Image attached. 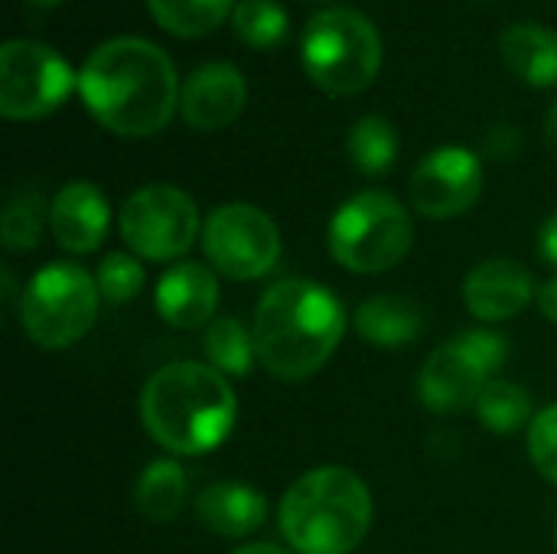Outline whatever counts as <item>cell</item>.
I'll list each match as a JSON object with an SVG mask.
<instances>
[{
  "label": "cell",
  "instance_id": "6da1fadb",
  "mask_svg": "<svg viewBox=\"0 0 557 554\" xmlns=\"http://www.w3.org/2000/svg\"><path fill=\"white\" fill-rule=\"evenodd\" d=\"M78 95L101 127L121 137H150L170 124L180 104V82L157 42L114 36L85 59Z\"/></svg>",
  "mask_w": 557,
  "mask_h": 554
},
{
  "label": "cell",
  "instance_id": "7a4b0ae2",
  "mask_svg": "<svg viewBox=\"0 0 557 554\" xmlns=\"http://www.w3.org/2000/svg\"><path fill=\"white\" fill-rule=\"evenodd\" d=\"M346 330V313L336 294L323 284L290 278L274 284L255 310V353L281 382L317 376L336 353Z\"/></svg>",
  "mask_w": 557,
  "mask_h": 554
},
{
  "label": "cell",
  "instance_id": "3957f363",
  "mask_svg": "<svg viewBox=\"0 0 557 554\" xmlns=\"http://www.w3.org/2000/svg\"><path fill=\"white\" fill-rule=\"evenodd\" d=\"M238 402L222 372L202 362H170L140 392L147 434L183 457L215 451L235 428Z\"/></svg>",
  "mask_w": 557,
  "mask_h": 554
},
{
  "label": "cell",
  "instance_id": "277c9868",
  "mask_svg": "<svg viewBox=\"0 0 557 554\" xmlns=\"http://www.w3.org/2000/svg\"><path fill=\"white\" fill-rule=\"evenodd\" d=\"M372 526V493L346 467L304 473L281 503V532L300 554H352Z\"/></svg>",
  "mask_w": 557,
  "mask_h": 554
},
{
  "label": "cell",
  "instance_id": "5b68a950",
  "mask_svg": "<svg viewBox=\"0 0 557 554\" xmlns=\"http://www.w3.org/2000/svg\"><path fill=\"white\" fill-rule=\"evenodd\" d=\"M300 56L310 82L326 95L369 88L382 65V39L369 16L349 7L320 10L304 26Z\"/></svg>",
  "mask_w": 557,
  "mask_h": 554
},
{
  "label": "cell",
  "instance_id": "8992f818",
  "mask_svg": "<svg viewBox=\"0 0 557 554\" xmlns=\"http://www.w3.org/2000/svg\"><path fill=\"white\" fill-rule=\"evenodd\" d=\"M411 212L382 189L346 199L330 222V255L352 274H382L411 251Z\"/></svg>",
  "mask_w": 557,
  "mask_h": 554
},
{
  "label": "cell",
  "instance_id": "52a82bcc",
  "mask_svg": "<svg viewBox=\"0 0 557 554\" xmlns=\"http://www.w3.org/2000/svg\"><path fill=\"white\" fill-rule=\"evenodd\" d=\"M98 300V284L85 268L55 261L29 278L20 297V323L39 349H65L95 327Z\"/></svg>",
  "mask_w": 557,
  "mask_h": 554
},
{
  "label": "cell",
  "instance_id": "ba28073f",
  "mask_svg": "<svg viewBox=\"0 0 557 554\" xmlns=\"http://www.w3.org/2000/svg\"><path fill=\"white\" fill-rule=\"evenodd\" d=\"M509 343L490 330H470L434 349L421 369L418 395L434 415H457L483 395L493 372L506 362Z\"/></svg>",
  "mask_w": 557,
  "mask_h": 554
},
{
  "label": "cell",
  "instance_id": "9c48e42d",
  "mask_svg": "<svg viewBox=\"0 0 557 554\" xmlns=\"http://www.w3.org/2000/svg\"><path fill=\"white\" fill-rule=\"evenodd\" d=\"M78 85L69 62L42 42L7 39L0 49V114L39 121L52 114Z\"/></svg>",
  "mask_w": 557,
  "mask_h": 554
},
{
  "label": "cell",
  "instance_id": "30bf717a",
  "mask_svg": "<svg viewBox=\"0 0 557 554\" xmlns=\"http://www.w3.org/2000/svg\"><path fill=\"white\" fill-rule=\"evenodd\" d=\"M117 225L134 255L147 261H173L193 248L199 235V209L189 193L153 183L124 199Z\"/></svg>",
  "mask_w": 557,
  "mask_h": 554
},
{
  "label": "cell",
  "instance_id": "8fae6325",
  "mask_svg": "<svg viewBox=\"0 0 557 554\" xmlns=\"http://www.w3.org/2000/svg\"><path fill=\"white\" fill-rule=\"evenodd\" d=\"M202 248L219 274L232 281H258L281 258V232L258 206L228 202L209 216Z\"/></svg>",
  "mask_w": 557,
  "mask_h": 554
},
{
  "label": "cell",
  "instance_id": "7c38bea8",
  "mask_svg": "<svg viewBox=\"0 0 557 554\" xmlns=\"http://www.w3.org/2000/svg\"><path fill=\"white\" fill-rule=\"evenodd\" d=\"M483 163L467 147H437L411 173V202L424 219H454L476 206Z\"/></svg>",
  "mask_w": 557,
  "mask_h": 554
},
{
  "label": "cell",
  "instance_id": "4fadbf2b",
  "mask_svg": "<svg viewBox=\"0 0 557 554\" xmlns=\"http://www.w3.org/2000/svg\"><path fill=\"white\" fill-rule=\"evenodd\" d=\"M248 101L245 75L232 62H206L189 72L180 91V108L189 127L222 131L238 121Z\"/></svg>",
  "mask_w": 557,
  "mask_h": 554
},
{
  "label": "cell",
  "instance_id": "5bb4252c",
  "mask_svg": "<svg viewBox=\"0 0 557 554\" xmlns=\"http://www.w3.org/2000/svg\"><path fill=\"white\" fill-rule=\"evenodd\" d=\"M532 274L509 258H493L476 264L463 281V304L483 323H503L522 313L535 297Z\"/></svg>",
  "mask_w": 557,
  "mask_h": 554
},
{
  "label": "cell",
  "instance_id": "9a60e30c",
  "mask_svg": "<svg viewBox=\"0 0 557 554\" xmlns=\"http://www.w3.org/2000/svg\"><path fill=\"white\" fill-rule=\"evenodd\" d=\"M108 222H111V209L104 193L85 180L65 183L49 206V225L55 242L75 255L95 251L108 235Z\"/></svg>",
  "mask_w": 557,
  "mask_h": 554
},
{
  "label": "cell",
  "instance_id": "2e32d148",
  "mask_svg": "<svg viewBox=\"0 0 557 554\" xmlns=\"http://www.w3.org/2000/svg\"><path fill=\"white\" fill-rule=\"evenodd\" d=\"M215 304H219V281L206 264L183 261V264H173L157 281L153 307L176 330L206 327L209 317L215 313Z\"/></svg>",
  "mask_w": 557,
  "mask_h": 554
},
{
  "label": "cell",
  "instance_id": "e0dca14e",
  "mask_svg": "<svg viewBox=\"0 0 557 554\" xmlns=\"http://www.w3.org/2000/svg\"><path fill=\"white\" fill-rule=\"evenodd\" d=\"M268 503L258 490L245 483H212L196 500V519L206 532L222 539H245L261 529Z\"/></svg>",
  "mask_w": 557,
  "mask_h": 554
},
{
  "label": "cell",
  "instance_id": "ac0fdd59",
  "mask_svg": "<svg viewBox=\"0 0 557 554\" xmlns=\"http://www.w3.org/2000/svg\"><path fill=\"white\" fill-rule=\"evenodd\" d=\"M424 330V310L401 294H379L359 304L356 333L379 349H401Z\"/></svg>",
  "mask_w": 557,
  "mask_h": 554
},
{
  "label": "cell",
  "instance_id": "d6986e66",
  "mask_svg": "<svg viewBox=\"0 0 557 554\" xmlns=\"http://www.w3.org/2000/svg\"><path fill=\"white\" fill-rule=\"evenodd\" d=\"M503 59L522 82L535 88L557 85V33L535 23H516L499 39Z\"/></svg>",
  "mask_w": 557,
  "mask_h": 554
},
{
  "label": "cell",
  "instance_id": "ffe728a7",
  "mask_svg": "<svg viewBox=\"0 0 557 554\" xmlns=\"http://www.w3.org/2000/svg\"><path fill=\"white\" fill-rule=\"evenodd\" d=\"M186 503V477L176 460H153L134 487V506L147 522H173Z\"/></svg>",
  "mask_w": 557,
  "mask_h": 554
},
{
  "label": "cell",
  "instance_id": "44dd1931",
  "mask_svg": "<svg viewBox=\"0 0 557 554\" xmlns=\"http://www.w3.org/2000/svg\"><path fill=\"white\" fill-rule=\"evenodd\" d=\"M349 160L366 176H382L398 160V134L382 114H366L352 124L346 140Z\"/></svg>",
  "mask_w": 557,
  "mask_h": 554
},
{
  "label": "cell",
  "instance_id": "7402d4cb",
  "mask_svg": "<svg viewBox=\"0 0 557 554\" xmlns=\"http://www.w3.org/2000/svg\"><path fill=\"white\" fill-rule=\"evenodd\" d=\"M202 353L209 359V366L222 376H248L258 353H255V336L232 317H219L206 327L202 336Z\"/></svg>",
  "mask_w": 557,
  "mask_h": 554
},
{
  "label": "cell",
  "instance_id": "603a6c76",
  "mask_svg": "<svg viewBox=\"0 0 557 554\" xmlns=\"http://www.w3.org/2000/svg\"><path fill=\"white\" fill-rule=\"evenodd\" d=\"M147 7L166 33L196 39L232 16L235 0H147Z\"/></svg>",
  "mask_w": 557,
  "mask_h": 554
},
{
  "label": "cell",
  "instance_id": "cb8c5ba5",
  "mask_svg": "<svg viewBox=\"0 0 557 554\" xmlns=\"http://www.w3.org/2000/svg\"><path fill=\"white\" fill-rule=\"evenodd\" d=\"M476 415L483 421L486 431L493 434H512L519 431L522 424H532V402H529V392L516 382H506V379H493L483 395L476 398Z\"/></svg>",
  "mask_w": 557,
  "mask_h": 554
},
{
  "label": "cell",
  "instance_id": "d4e9b609",
  "mask_svg": "<svg viewBox=\"0 0 557 554\" xmlns=\"http://www.w3.org/2000/svg\"><path fill=\"white\" fill-rule=\"evenodd\" d=\"M232 29L248 49H274L287 36V13L274 0H238Z\"/></svg>",
  "mask_w": 557,
  "mask_h": 554
},
{
  "label": "cell",
  "instance_id": "484cf974",
  "mask_svg": "<svg viewBox=\"0 0 557 554\" xmlns=\"http://www.w3.org/2000/svg\"><path fill=\"white\" fill-rule=\"evenodd\" d=\"M46 202L36 189H20L10 196L3 219H0V242L7 251H33L42 238Z\"/></svg>",
  "mask_w": 557,
  "mask_h": 554
},
{
  "label": "cell",
  "instance_id": "4316f807",
  "mask_svg": "<svg viewBox=\"0 0 557 554\" xmlns=\"http://www.w3.org/2000/svg\"><path fill=\"white\" fill-rule=\"evenodd\" d=\"M144 264L134 258V255H124V251H111L101 258L98 264V274H95V284H98V294L111 304H127L134 300L140 291H144Z\"/></svg>",
  "mask_w": 557,
  "mask_h": 554
},
{
  "label": "cell",
  "instance_id": "83f0119b",
  "mask_svg": "<svg viewBox=\"0 0 557 554\" xmlns=\"http://www.w3.org/2000/svg\"><path fill=\"white\" fill-rule=\"evenodd\" d=\"M529 454L545 480L557 483V405L539 411L529 424Z\"/></svg>",
  "mask_w": 557,
  "mask_h": 554
},
{
  "label": "cell",
  "instance_id": "f1b7e54d",
  "mask_svg": "<svg viewBox=\"0 0 557 554\" xmlns=\"http://www.w3.org/2000/svg\"><path fill=\"white\" fill-rule=\"evenodd\" d=\"M490 153L493 157H499V160H509L519 147H522V137L516 134V127H509V124H499L493 134H490Z\"/></svg>",
  "mask_w": 557,
  "mask_h": 554
},
{
  "label": "cell",
  "instance_id": "f546056e",
  "mask_svg": "<svg viewBox=\"0 0 557 554\" xmlns=\"http://www.w3.org/2000/svg\"><path fill=\"white\" fill-rule=\"evenodd\" d=\"M539 255H542V261L557 268V212L545 219V225L539 232Z\"/></svg>",
  "mask_w": 557,
  "mask_h": 554
},
{
  "label": "cell",
  "instance_id": "4dcf8cb0",
  "mask_svg": "<svg viewBox=\"0 0 557 554\" xmlns=\"http://www.w3.org/2000/svg\"><path fill=\"white\" fill-rule=\"evenodd\" d=\"M535 297H539V310H542V317H545V320H552V323H557V278L555 281H548V284H542Z\"/></svg>",
  "mask_w": 557,
  "mask_h": 554
},
{
  "label": "cell",
  "instance_id": "1f68e13d",
  "mask_svg": "<svg viewBox=\"0 0 557 554\" xmlns=\"http://www.w3.org/2000/svg\"><path fill=\"white\" fill-rule=\"evenodd\" d=\"M545 144H548V150L557 157V101L548 108V114H545Z\"/></svg>",
  "mask_w": 557,
  "mask_h": 554
},
{
  "label": "cell",
  "instance_id": "d6a6232c",
  "mask_svg": "<svg viewBox=\"0 0 557 554\" xmlns=\"http://www.w3.org/2000/svg\"><path fill=\"white\" fill-rule=\"evenodd\" d=\"M232 554H290L284 552V549H277V545H271V542H258V545H245V549H238V552Z\"/></svg>",
  "mask_w": 557,
  "mask_h": 554
},
{
  "label": "cell",
  "instance_id": "836d02e7",
  "mask_svg": "<svg viewBox=\"0 0 557 554\" xmlns=\"http://www.w3.org/2000/svg\"><path fill=\"white\" fill-rule=\"evenodd\" d=\"M26 3H33V7H55V3H62V0H26Z\"/></svg>",
  "mask_w": 557,
  "mask_h": 554
}]
</instances>
